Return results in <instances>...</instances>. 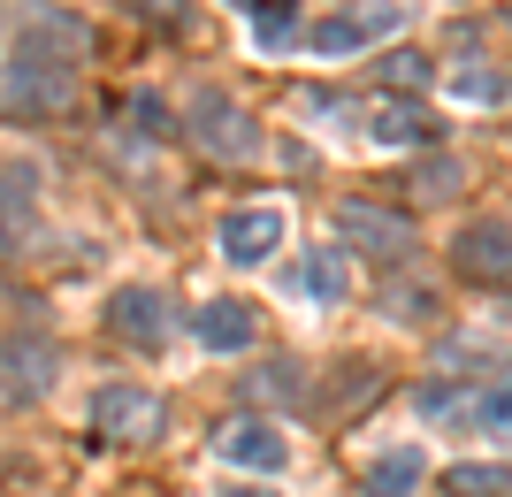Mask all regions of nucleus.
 I'll list each match as a JSON object with an SVG mask.
<instances>
[{
	"mask_svg": "<svg viewBox=\"0 0 512 497\" xmlns=\"http://www.w3.org/2000/svg\"><path fill=\"white\" fill-rule=\"evenodd\" d=\"M130 16H146V23H184V0H130Z\"/></svg>",
	"mask_w": 512,
	"mask_h": 497,
	"instance_id": "a878e982",
	"label": "nucleus"
},
{
	"mask_svg": "<svg viewBox=\"0 0 512 497\" xmlns=\"http://www.w3.org/2000/svg\"><path fill=\"white\" fill-rule=\"evenodd\" d=\"M337 238L352 245V253L383 260V268H406L413 260V222L398 215V207H375V199H344L337 207Z\"/></svg>",
	"mask_w": 512,
	"mask_h": 497,
	"instance_id": "20e7f679",
	"label": "nucleus"
},
{
	"mask_svg": "<svg viewBox=\"0 0 512 497\" xmlns=\"http://www.w3.org/2000/svg\"><path fill=\"white\" fill-rule=\"evenodd\" d=\"M276 245H283V207H237V215H222V260L260 268Z\"/></svg>",
	"mask_w": 512,
	"mask_h": 497,
	"instance_id": "9b49d317",
	"label": "nucleus"
},
{
	"mask_svg": "<svg viewBox=\"0 0 512 497\" xmlns=\"http://www.w3.org/2000/svg\"><path fill=\"white\" fill-rule=\"evenodd\" d=\"M383 77H390V85H421V77H428V62H421V54H390V62H383Z\"/></svg>",
	"mask_w": 512,
	"mask_h": 497,
	"instance_id": "bb28decb",
	"label": "nucleus"
},
{
	"mask_svg": "<svg viewBox=\"0 0 512 497\" xmlns=\"http://www.w3.org/2000/svg\"><path fill=\"white\" fill-rule=\"evenodd\" d=\"M444 368H474V383H512V360L497 345H482V337H459V345H444Z\"/></svg>",
	"mask_w": 512,
	"mask_h": 497,
	"instance_id": "aec40b11",
	"label": "nucleus"
},
{
	"mask_svg": "<svg viewBox=\"0 0 512 497\" xmlns=\"http://www.w3.org/2000/svg\"><path fill=\"white\" fill-rule=\"evenodd\" d=\"M428 314H436L428 291H390V322H428Z\"/></svg>",
	"mask_w": 512,
	"mask_h": 497,
	"instance_id": "393cba45",
	"label": "nucleus"
},
{
	"mask_svg": "<svg viewBox=\"0 0 512 497\" xmlns=\"http://www.w3.org/2000/svg\"><path fill=\"white\" fill-rule=\"evenodd\" d=\"M85 429L107 436V444H153V436L169 429V406L138 383H100L92 406H85Z\"/></svg>",
	"mask_w": 512,
	"mask_h": 497,
	"instance_id": "f03ea898",
	"label": "nucleus"
},
{
	"mask_svg": "<svg viewBox=\"0 0 512 497\" xmlns=\"http://www.w3.org/2000/svg\"><path fill=\"white\" fill-rule=\"evenodd\" d=\"M192 337H199L207 352H245V345L260 337V314H253L245 299H207V306L192 314Z\"/></svg>",
	"mask_w": 512,
	"mask_h": 497,
	"instance_id": "ddd939ff",
	"label": "nucleus"
},
{
	"mask_svg": "<svg viewBox=\"0 0 512 497\" xmlns=\"http://www.w3.org/2000/svg\"><path fill=\"white\" fill-rule=\"evenodd\" d=\"M184 130H192V146L207 153V161H260V123L237 108L230 92H192Z\"/></svg>",
	"mask_w": 512,
	"mask_h": 497,
	"instance_id": "7ed1b4c3",
	"label": "nucleus"
},
{
	"mask_svg": "<svg viewBox=\"0 0 512 497\" xmlns=\"http://www.w3.org/2000/svg\"><path fill=\"white\" fill-rule=\"evenodd\" d=\"M107 329H115L123 345H161V337H169V299H161L153 283H123V291L107 299Z\"/></svg>",
	"mask_w": 512,
	"mask_h": 497,
	"instance_id": "9d476101",
	"label": "nucleus"
},
{
	"mask_svg": "<svg viewBox=\"0 0 512 497\" xmlns=\"http://www.w3.org/2000/svg\"><path fill=\"white\" fill-rule=\"evenodd\" d=\"M31 215H39V169H31V161H8V169H0V260L31 238Z\"/></svg>",
	"mask_w": 512,
	"mask_h": 497,
	"instance_id": "f8f14e48",
	"label": "nucleus"
},
{
	"mask_svg": "<svg viewBox=\"0 0 512 497\" xmlns=\"http://www.w3.org/2000/svg\"><path fill=\"white\" fill-rule=\"evenodd\" d=\"M0 100H8V115H62V108H77V69L16 46V62L0 69Z\"/></svg>",
	"mask_w": 512,
	"mask_h": 497,
	"instance_id": "f257e3e1",
	"label": "nucleus"
},
{
	"mask_svg": "<svg viewBox=\"0 0 512 497\" xmlns=\"http://www.w3.org/2000/svg\"><path fill=\"white\" fill-rule=\"evenodd\" d=\"M421 475H428V459H421V444H398V452H383V459H367V475H360V490H367V497H413V490H421Z\"/></svg>",
	"mask_w": 512,
	"mask_h": 497,
	"instance_id": "4468645a",
	"label": "nucleus"
},
{
	"mask_svg": "<svg viewBox=\"0 0 512 497\" xmlns=\"http://www.w3.org/2000/svg\"><path fill=\"white\" fill-rule=\"evenodd\" d=\"M299 39V16H291V0H260V16H253V46H291Z\"/></svg>",
	"mask_w": 512,
	"mask_h": 497,
	"instance_id": "412c9836",
	"label": "nucleus"
},
{
	"mask_svg": "<svg viewBox=\"0 0 512 497\" xmlns=\"http://www.w3.org/2000/svg\"><path fill=\"white\" fill-rule=\"evenodd\" d=\"M451 92L474 100V108H490V100H505V77H497L490 62H467V69H451Z\"/></svg>",
	"mask_w": 512,
	"mask_h": 497,
	"instance_id": "5701e85b",
	"label": "nucleus"
},
{
	"mask_svg": "<svg viewBox=\"0 0 512 497\" xmlns=\"http://www.w3.org/2000/svg\"><path fill=\"white\" fill-rule=\"evenodd\" d=\"M451 497H512V459H459L444 475Z\"/></svg>",
	"mask_w": 512,
	"mask_h": 497,
	"instance_id": "f3484780",
	"label": "nucleus"
},
{
	"mask_svg": "<svg viewBox=\"0 0 512 497\" xmlns=\"http://www.w3.org/2000/svg\"><path fill=\"white\" fill-rule=\"evenodd\" d=\"M130 123H138V138H169V108H161L153 92H138V100H130Z\"/></svg>",
	"mask_w": 512,
	"mask_h": 497,
	"instance_id": "b1692460",
	"label": "nucleus"
},
{
	"mask_svg": "<svg viewBox=\"0 0 512 497\" xmlns=\"http://www.w3.org/2000/svg\"><path fill=\"white\" fill-rule=\"evenodd\" d=\"M245 398H253V406H299V398H306L299 360H268V368H253V375H245Z\"/></svg>",
	"mask_w": 512,
	"mask_h": 497,
	"instance_id": "a211bd4d",
	"label": "nucleus"
},
{
	"mask_svg": "<svg viewBox=\"0 0 512 497\" xmlns=\"http://www.w3.org/2000/svg\"><path fill=\"white\" fill-rule=\"evenodd\" d=\"M451 260H459V276H482V283L512 276V215H482V222H467V230L451 238Z\"/></svg>",
	"mask_w": 512,
	"mask_h": 497,
	"instance_id": "1a4fd4ad",
	"label": "nucleus"
},
{
	"mask_svg": "<svg viewBox=\"0 0 512 497\" xmlns=\"http://www.w3.org/2000/svg\"><path fill=\"white\" fill-rule=\"evenodd\" d=\"M214 452L230 459V467H253V475H283L291 444L276 436V421H260V413H237V421H222V429H214Z\"/></svg>",
	"mask_w": 512,
	"mask_h": 497,
	"instance_id": "6e6552de",
	"label": "nucleus"
},
{
	"mask_svg": "<svg viewBox=\"0 0 512 497\" xmlns=\"http://www.w3.org/2000/svg\"><path fill=\"white\" fill-rule=\"evenodd\" d=\"M406 16H413L406 0H352V8H337V16H321L314 31H306V46L337 62V54H360L367 39H383V31H398Z\"/></svg>",
	"mask_w": 512,
	"mask_h": 497,
	"instance_id": "39448f33",
	"label": "nucleus"
},
{
	"mask_svg": "<svg viewBox=\"0 0 512 497\" xmlns=\"http://www.w3.org/2000/svg\"><path fill=\"white\" fill-rule=\"evenodd\" d=\"M482 398L490 390H451V383H428L421 390V421H436V429H482Z\"/></svg>",
	"mask_w": 512,
	"mask_h": 497,
	"instance_id": "2eb2a0df",
	"label": "nucleus"
},
{
	"mask_svg": "<svg viewBox=\"0 0 512 497\" xmlns=\"http://www.w3.org/2000/svg\"><path fill=\"white\" fill-rule=\"evenodd\" d=\"M428 108H413V100H383V108L367 115V138L375 146H428Z\"/></svg>",
	"mask_w": 512,
	"mask_h": 497,
	"instance_id": "dca6fc26",
	"label": "nucleus"
},
{
	"mask_svg": "<svg viewBox=\"0 0 512 497\" xmlns=\"http://www.w3.org/2000/svg\"><path fill=\"white\" fill-rule=\"evenodd\" d=\"M459 184H467V169H459V153H428L421 169L406 176V192L421 199V207H444V199L459 192Z\"/></svg>",
	"mask_w": 512,
	"mask_h": 497,
	"instance_id": "6ab92c4d",
	"label": "nucleus"
},
{
	"mask_svg": "<svg viewBox=\"0 0 512 497\" xmlns=\"http://www.w3.org/2000/svg\"><path fill=\"white\" fill-rule=\"evenodd\" d=\"M306 291H314L321 306H337L344 291H352V276H344V260H337V245H329V253H314V260H306Z\"/></svg>",
	"mask_w": 512,
	"mask_h": 497,
	"instance_id": "4be33fe9",
	"label": "nucleus"
},
{
	"mask_svg": "<svg viewBox=\"0 0 512 497\" xmlns=\"http://www.w3.org/2000/svg\"><path fill=\"white\" fill-rule=\"evenodd\" d=\"M222 497H276V490H245V482H237V490H222Z\"/></svg>",
	"mask_w": 512,
	"mask_h": 497,
	"instance_id": "cd10ccee",
	"label": "nucleus"
},
{
	"mask_svg": "<svg viewBox=\"0 0 512 497\" xmlns=\"http://www.w3.org/2000/svg\"><path fill=\"white\" fill-rule=\"evenodd\" d=\"M62 375V352L46 345V337H0V406H39L46 390Z\"/></svg>",
	"mask_w": 512,
	"mask_h": 497,
	"instance_id": "423d86ee",
	"label": "nucleus"
},
{
	"mask_svg": "<svg viewBox=\"0 0 512 497\" xmlns=\"http://www.w3.org/2000/svg\"><path fill=\"white\" fill-rule=\"evenodd\" d=\"M23 46L77 69V62H92V23L69 16V8H54V0H31V8H23Z\"/></svg>",
	"mask_w": 512,
	"mask_h": 497,
	"instance_id": "0eeeda50",
	"label": "nucleus"
}]
</instances>
